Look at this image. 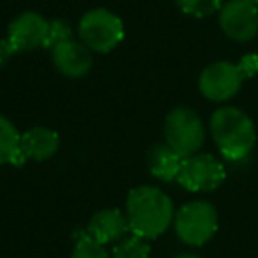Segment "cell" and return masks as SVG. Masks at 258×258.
<instances>
[{
    "label": "cell",
    "instance_id": "cell-1",
    "mask_svg": "<svg viewBox=\"0 0 258 258\" xmlns=\"http://www.w3.org/2000/svg\"><path fill=\"white\" fill-rule=\"evenodd\" d=\"M175 218L173 202L154 186H138L125 198V219L129 232L147 240L158 239L170 228Z\"/></svg>",
    "mask_w": 258,
    "mask_h": 258
},
{
    "label": "cell",
    "instance_id": "cell-2",
    "mask_svg": "<svg viewBox=\"0 0 258 258\" xmlns=\"http://www.w3.org/2000/svg\"><path fill=\"white\" fill-rule=\"evenodd\" d=\"M211 133L221 156L228 161H242L247 158L256 140L253 120L233 106H223L212 113Z\"/></svg>",
    "mask_w": 258,
    "mask_h": 258
},
{
    "label": "cell",
    "instance_id": "cell-3",
    "mask_svg": "<svg viewBox=\"0 0 258 258\" xmlns=\"http://www.w3.org/2000/svg\"><path fill=\"white\" fill-rule=\"evenodd\" d=\"M78 34L82 43L90 51L108 53L122 43L125 30L122 20L115 13L99 8L82 16Z\"/></svg>",
    "mask_w": 258,
    "mask_h": 258
},
{
    "label": "cell",
    "instance_id": "cell-4",
    "mask_svg": "<svg viewBox=\"0 0 258 258\" xmlns=\"http://www.w3.org/2000/svg\"><path fill=\"white\" fill-rule=\"evenodd\" d=\"M205 140V127L191 108H173L165 120V144L182 158L197 154Z\"/></svg>",
    "mask_w": 258,
    "mask_h": 258
},
{
    "label": "cell",
    "instance_id": "cell-5",
    "mask_svg": "<svg viewBox=\"0 0 258 258\" xmlns=\"http://www.w3.org/2000/svg\"><path fill=\"white\" fill-rule=\"evenodd\" d=\"M177 237L187 246H204L218 230V212L205 200H195L182 205L173 218Z\"/></svg>",
    "mask_w": 258,
    "mask_h": 258
},
{
    "label": "cell",
    "instance_id": "cell-6",
    "mask_svg": "<svg viewBox=\"0 0 258 258\" xmlns=\"http://www.w3.org/2000/svg\"><path fill=\"white\" fill-rule=\"evenodd\" d=\"M226 177L225 166L212 154H193L184 158L177 182L193 193H209L218 189Z\"/></svg>",
    "mask_w": 258,
    "mask_h": 258
},
{
    "label": "cell",
    "instance_id": "cell-7",
    "mask_svg": "<svg viewBox=\"0 0 258 258\" xmlns=\"http://www.w3.org/2000/svg\"><path fill=\"white\" fill-rule=\"evenodd\" d=\"M246 80L239 64L232 62H214L202 71L198 78V87L204 97L209 101L223 103L235 96L240 90V85Z\"/></svg>",
    "mask_w": 258,
    "mask_h": 258
},
{
    "label": "cell",
    "instance_id": "cell-8",
    "mask_svg": "<svg viewBox=\"0 0 258 258\" xmlns=\"http://www.w3.org/2000/svg\"><path fill=\"white\" fill-rule=\"evenodd\" d=\"M221 30L233 41H251L258 34V8L249 0H230L219 9Z\"/></svg>",
    "mask_w": 258,
    "mask_h": 258
},
{
    "label": "cell",
    "instance_id": "cell-9",
    "mask_svg": "<svg viewBox=\"0 0 258 258\" xmlns=\"http://www.w3.org/2000/svg\"><path fill=\"white\" fill-rule=\"evenodd\" d=\"M48 25L50 22L39 13L25 11L11 22L6 39L9 41L15 53L32 51L41 46L44 48L48 37Z\"/></svg>",
    "mask_w": 258,
    "mask_h": 258
},
{
    "label": "cell",
    "instance_id": "cell-10",
    "mask_svg": "<svg viewBox=\"0 0 258 258\" xmlns=\"http://www.w3.org/2000/svg\"><path fill=\"white\" fill-rule=\"evenodd\" d=\"M51 60L60 75L68 78H83L92 69V51L83 43L71 39L51 48Z\"/></svg>",
    "mask_w": 258,
    "mask_h": 258
},
{
    "label": "cell",
    "instance_id": "cell-11",
    "mask_svg": "<svg viewBox=\"0 0 258 258\" xmlns=\"http://www.w3.org/2000/svg\"><path fill=\"white\" fill-rule=\"evenodd\" d=\"M87 232L94 240H97L103 246L118 242L129 232L125 212H122L120 209H103V211L96 212L90 218Z\"/></svg>",
    "mask_w": 258,
    "mask_h": 258
},
{
    "label": "cell",
    "instance_id": "cell-12",
    "mask_svg": "<svg viewBox=\"0 0 258 258\" xmlns=\"http://www.w3.org/2000/svg\"><path fill=\"white\" fill-rule=\"evenodd\" d=\"M60 147V138L53 129L36 125L22 135V151L32 161H46L53 158Z\"/></svg>",
    "mask_w": 258,
    "mask_h": 258
},
{
    "label": "cell",
    "instance_id": "cell-13",
    "mask_svg": "<svg viewBox=\"0 0 258 258\" xmlns=\"http://www.w3.org/2000/svg\"><path fill=\"white\" fill-rule=\"evenodd\" d=\"M184 158L180 154H177L172 147H168L166 144H158L154 147H151L147 154V165L151 173L158 180L163 182H172L177 180L182 168Z\"/></svg>",
    "mask_w": 258,
    "mask_h": 258
},
{
    "label": "cell",
    "instance_id": "cell-14",
    "mask_svg": "<svg viewBox=\"0 0 258 258\" xmlns=\"http://www.w3.org/2000/svg\"><path fill=\"white\" fill-rule=\"evenodd\" d=\"M22 151V135L8 117L0 115V165H11Z\"/></svg>",
    "mask_w": 258,
    "mask_h": 258
},
{
    "label": "cell",
    "instance_id": "cell-15",
    "mask_svg": "<svg viewBox=\"0 0 258 258\" xmlns=\"http://www.w3.org/2000/svg\"><path fill=\"white\" fill-rule=\"evenodd\" d=\"M151 256V244L140 235H125L118 242H115L111 258H149Z\"/></svg>",
    "mask_w": 258,
    "mask_h": 258
},
{
    "label": "cell",
    "instance_id": "cell-16",
    "mask_svg": "<svg viewBox=\"0 0 258 258\" xmlns=\"http://www.w3.org/2000/svg\"><path fill=\"white\" fill-rule=\"evenodd\" d=\"M180 11L193 18H205L221 9V0H177Z\"/></svg>",
    "mask_w": 258,
    "mask_h": 258
},
{
    "label": "cell",
    "instance_id": "cell-17",
    "mask_svg": "<svg viewBox=\"0 0 258 258\" xmlns=\"http://www.w3.org/2000/svg\"><path fill=\"white\" fill-rule=\"evenodd\" d=\"M75 249H73L71 258H111L110 253L103 244L94 240L90 235L83 237V239L75 240Z\"/></svg>",
    "mask_w": 258,
    "mask_h": 258
},
{
    "label": "cell",
    "instance_id": "cell-18",
    "mask_svg": "<svg viewBox=\"0 0 258 258\" xmlns=\"http://www.w3.org/2000/svg\"><path fill=\"white\" fill-rule=\"evenodd\" d=\"M73 39V29L66 20H51L50 25H48V37H46V44L44 48L51 50L55 48L57 44L66 43V41H71Z\"/></svg>",
    "mask_w": 258,
    "mask_h": 258
},
{
    "label": "cell",
    "instance_id": "cell-19",
    "mask_svg": "<svg viewBox=\"0 0 258 258\" xmlns=\"http://www.w3.org/2000/svg\"><path fill=\"white\" fill-rule=\"evenodd\" d=\"M239 66H240V69H242V73H244L246 78L256 75L258 73V55H254V53L244 55V57L240 58Z\"/></svg>",
    "mask_w": 258,
    "mask_h": 258
},
{
    "label": "cell",
    "instance_id": "cell-20",
    "mask_svg": "<svg viewBox=\"0 0 258 258\" xmlns=\"http://www.w3.org/2000/svg\"><path fill=\"white\" fill-rule=\"evenodd\" d=\"M13 55H16V53H15V50H13L11 44H9V41L8 39L0 41V68L8 64L9 58H13Z\"/></svg>",
    "mask_w": 258,
    "mask_h": 258
},
{
    "label": "cell",
    "instance_id": "cell-21",
    "mask_svg": "<svg viewBox=\"0 0 258 258\" xmlns=\"http://www.w3.org/2000/svg\"><path fill=\"white\" fill-rule=\"evenodd\" d=\"M173 258H200V256L191 254V253H184V254H177V256H173Z\"/></svg>",
    "mask_w": 258,
    "mask_h": 258
},
{
    "label": "cell",
    "instance_id": "cell-22",
    "mask_svg": "<svg viewBox=\"0 0 258 258\" xmlns=\"http://www.w3.org/2000/svg\"><path fill=\"white\" fill-rule=\"evenodd\" d=\"M249 2H251V4H254V6L258 8V0H249Z\"/></svg>",
    "mask_w": 258,
    "mask_h": 258
}]
</instances>
